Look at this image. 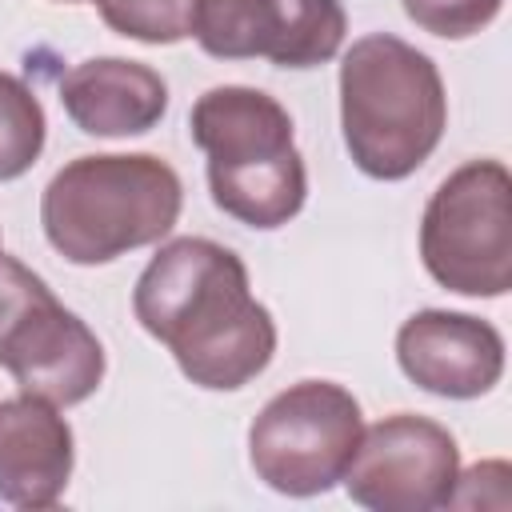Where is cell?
Returning <instances> with one entry per match:
<instances>
[{
    "label": "cell",
    "mask_w": 512,
    "mask_h": 512,
    "mask_svg": "<svg viewBox=\"0 0 512 512\" xmlns=\"http://www.w3.org/2000/svg\"><path fill=\"white\" fill-rule=\"evenodd\" d=\"M396 364L432 396L476 400L504 376V336L472 312L420 308L396 332Z\"/></svg>",
    "instance_id": "30bf717a"
},
{
    "label": "cell",
    "mask_w": 512,
    "mask_h": 512,
    "mask_svg": "<svg viewBox=\"0 0 512 512\" xmlns=\"http://www.w3.org/2000/svg\"><path fill=\"white\" fill-rule=\"evenodd\" d=\"M60 104L88 136H144L168 112V84L144 60L92 56L60 76Z\"/></svg>",
    "instance_id": "7c38bea8"
},
{
    "label": "cell",
    "mask_w": 512,
    "mask_h": 512,
    "mask_svg": "<svg viewBox=\"0 0 512 512\" xmlns=\"http://www.w3.org/2000/svg\"><path fill=\"white\" fill-rule=\"evenodd\" d=\"M64 4H84V0H64Z\"/></svg>",
    "instance_id": "2e32d148"
},
{
    "label": "cell",
    "mask_w": 512,
    "mask_h": 512,
    "mask_svg": "<svg viewBox=\"0 0 512 512\" xmlns=\"http://www.w3.org/2000/svg\"><path fill=\"white\" fill-rule=\"evenodd\" d=\"M188 132L208 160V192L224 216L272 232L304 208L308 168L296 148V124L264 88H208L188 112Z\"/></svg>",
    "instance_id": "277c9868"
},
{
    "label": "cell",
    "mask_w": 512,
    "mask_h": 512,
    "mask_svg": "<svg viewBox=\"0 0 512 512\" xmlns=\"http://www.w3.org/2000/svg\"><path fill=\"white\" fill-rule=\"evenodd\" d=\"M0 368L56 408L88 400L104 380V344L44 280L0 252Z\"/></svg>",
    "instance_id": "8992f818"
},
{
    "label": "cell",
    "mask_w": 512,
    "mask_h": 512,
    "mask_svg": "<svg viewBox=\"0 0 512 512\" xmlns=\"http://www.w3.org/2000/svg\"><path fill=\"white\" fill-rule=\"evenodd\" d=\"M340 128L372 180H408L444 140L448 92L436 60L392 32H368L340 56Z\"/></svg>",
    "instance_id": "7a4b0ae2"
},
{
    "label": "cell",
    "mask_w": 512,
    "mask_h": 512,
    "mask_svg": "<svg viewBox=\"0 0 512 512\" xmlns=\"http://www.w3.org/2000/svg\"><path fill=\"white\" fill-rule=\"evenodd\" d=\"M132 312L208 392L252 384L276 356V320L252 296L244 260L208 236L160 244L132 288Z\"/></svg>",
    "instance_id": "6da1fadb"
},
{
    "label": "cell",
    "mask_w": 512,
    "mask_h": 512,
    "mask_svg": "<svg viewBox=\"0 0 512 512\" xmlns=\"http://www.w3.org/2000/svg\"><path fill=\"white\" fill-rule=\"evenodd\" d=\"M48 116L40 96L12 72L0 68V184L20 180L44 152Z\"/></svg>",
    "instance_id": "4fadbf2b"
},
{
    "label": "cell",
    "mask_w": 512,
    "mask_h": 512,
    "mask_svg": "<svg viewBox=\"0 0 512 512\" xmlns=\"http://www.w3.org/2000/svg\"><path fill=\"white\" fill-rule=\"evenodd\" d=\"M76 468V436L56 404L40 396L0 400V500L12 508L60 504Z\"/></svg>",
    "instance_id": "8fae6325"
},
{
    "label": "cell",
    "mask_w": 512,
    "mask_h": 512,
    "mask_svg": "<svg viewBox=\"0 0 512 512\" xmlns=\"http://www.w3.org/2000/svg\"><path fill=\"white\" fill-rule=\"evenodd\" d=\"M400 4L420 32H432L440 40H468L484 32L504 8V0H400Z\"/></svg>",
    "instance_id": "9a60e30c"
},
{
    "label": "cell",
    "mask_w": 512,
    "mask_h": 512,
    "mask_svg": "<svg viewBox=\"0 0 512 512\" xmlns=\"http://www.w3.org/2000/svg\"><path fill=\"white\" fill-rule=\"evenodd\" d=\"M420 260L456 296L496 300L512 288V176L500 160L448 172L420 216Z\"/></svg>",
    "instance_id": "5b68a950"
},
{
    "label": "cell",
    "mask_w": 512,
    "mask_h": 512,
    "mask_svg": "<svg viewBox=\"0 0 512 512\" xmlns=\"http://www.w3.org/2000/svg\"><path fill=\"white\" fill-rule=\"evenodd\" d=\"M456 476V436L428 416L392 412L360 432L340 484L372 512H432L448 508Z\"/></svg>",
    "instance_id": "ba28073f"
},
{
    "label": "cell",
    "mask_w": 512,
    "mask_h": 512,
    "mask_svg": "<svg viewBox=\"0 0 512 512\" xmlns=\"http://www.w3.org/2000/svg\"><path fill=\"white\" fill-rule=\"evenodd\" d=\"M100 20L140 44H180L192 36L196 0H92Z\"/></svg>",
    "instance_id": "5bb4252c"
},
{
    "label": "cell",
    "mask_w": 512,
    "mask_h": 512,
    "mask_svg": "<svg viewBox=\"0 0 512 512\" xmlns=\"http://www.w3.org/2000/svg\"><path fill=\"white\" fill-rule=\"evenodd\" d=\"M348 12L340 0H196L192 40L216 60H272L320 68L340 56Z\"/></svg>",
    "instance_id": "9c48e42d"
},
{
    "label": "cell",
    "mask_w": 512,
    "mask_h": 512,
    "mask_svg": "<svg viewBox=\"0 0 512 512\" xmlns=\"http://www.w3.org/2000/svg\"><path fill=\"white\" fill-rule=\"evenodd\" d=\"M184 208V184L156 152H96L68 160L40 196L48 244L80 268L160 244Z\"/></svg>",
    "instance_id": "3957f363"
},
{
    "label": "cell",
    "mask_w": 512,
    "mask_h": 512,
    "mask_svg": "<svg viewBox=\"0 0 512 512\" xmlns=\"http://www.w3.org/2000/svg\"><path fill=\"white\" fill-rule=\"evenodd\" d=\"M364 432L360 400L336 380H296L248 428V464L280 496H320L340 484Z\"/></svg>",
    "instance_id": "52a82bcc"
}]
</instances>
